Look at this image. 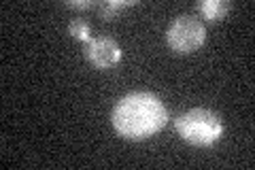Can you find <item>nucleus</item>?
<instances>
[{
    "instance_id": "6",
    "label": "nucleus",
    "mask_w": 255,
    "mask_h": 170,
    "mask_svg": "<svg viewBox=\"0 0 255 170\" xmlns=\"http://www.w3.org/2000/svg\"><path fill=\"white\" fill-rule=\"evenodd\" d=\"M132 2L130 0H109V2H102V4H98V13H100V17L102 19H115L117 17V11L119 9H124V6H130Z\"/></svg>"
},
{
    "instance_id": "8",
    "label": "nucleus",
    "mask_w": 255,
    "mask_h": 170,
    "mask_svg": "<svg viewBox=\"0 0 255 170\" xmlns=\"http://www.w3.org/2000/svg\"><path fill=\"white\" fill-rule=\"evenodd\" d=\"M68 6H77V9H87V6H92V2H87V0H68Z\"/></svg>"
},
{
    "instance_id": "1",
    "label": "nucleus",
    "mask_w": 255,
    "mask_h": 170,
    "mask_svg": "<svg viewBox=\"0 0 255 170\" xmlns=\"http://www.w3.org/2000/svg\"><path fill=\"white\" fill-rule=\"evenodd\" d=\"M111 119H113L115 130L122 136L140 141L162 130L168 121V111L155 94L134 92L124 96L115 104Z\"/></svg>"
},
{
    "instance_id": "2",
    "label": "nucleus",
    "mask_w": 255,
    "mask_h": 170,
    "mask_svg": "<svg viewBox=\"0 0 255 170\" xmlns=\"http://www.w3.org/2000/svg\"><path fill=\"white\" fill-rule=\"evenodd\" d=\"M177 132L191 145H213L221 139L223 121L209 109H191L177 119Z\"/></svg>"
},
{
    "instance_id": "5",
    "label": "nucleus",
    "mask_w": 255,
    "mask_h": 170,
    "mask_svg": "<svg viewBox=\"0 0 255 170\" xmlns=\"http://www.w3.org/2000/svg\"><path fill=\"white\" fill-rule=\"evenodd\" d=\"M198 9L209 19H223L232 9V4L226 2V0H204V2L198 4Z\"/></svg>"
},
{
    "instance_id": "4",
    "label": "nucleus",
    "mask_w": 255,
    "mask_h": 170,
    "mask_svg": "<svg viewBox=\"0 0 255 170\" xmlns=\"http://www.w3.org/2000/svg\"><path fill=\"white\" fill-rule=\"evenodd\" d=\"M87 60L98 68H109L122 60V47L109 36H96L87 43Z\"/></svg>"
},
{
    "instance_id": "7",
    "label": "nucleus",
    "mask_w": 255,
    "mask_h": 170,
    "mask_svg": "<svg viewBox=\"0 0 255 170\" xmlns=\"http://www.w3.org/2000/svg\"><path fill=\"white\" fill-rule=\"evenodd\" d=\"M68 32L73 34L75 38H81V40H87L90 43L92 40V28H90V23L87 21H83V19H73L68 23Z\"/></svg>"
},
{
    "instance_id": "3",
    "label": "nucleus",
    "mask_w": 255,
    "mask_h": 170,
    "mask_svg": "<svg viewBox=\"0 0 255 170\" xmlns=\"http://www.w3.org/2000/svg\"><path fill=\"white\" fill-rule=\"evenodd\" d=\"M166 38H168V45L177 53H191L204 43L206 28L194 15H181L170 23Z\"/></svg>"
}]
</instances>
